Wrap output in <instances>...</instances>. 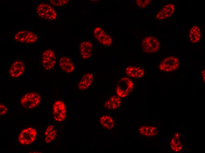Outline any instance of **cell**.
<instances>
[{"instance_id": "obj_19", "label": "cell", "mask_w": 205, "mask_h": 153, "mask_svg": "<svg viewBox=\"0 0 205 153\" xmlns=\"http://www.w3.org/2000/svg\"><path fill=\"white\" fill-rule=\"evenodd\" d=\"M189 36L190 41L192 43H196L199 41L201 37L199 28L196 26H193L190 30Z\"/></svg>"}, {"instance_id": "obj_8", "label": "cell", "mask_w": 205, "mask_h": 153, "mask_svg": "<svg viewBox=\"0 0 205 153\" xmlns=\"http://www.w3.org/2000/svg\"><path fill=\"white\" fill-rule=\"evenodd\" d=\"M179 65L178 59L176 57L170 56L164 58L160 64V70L164 72L173 71L178 69Z\"/></svg>"}, {"instance_id": "obj_11", "label": "cell", "mask_w": 205, "mask_h": 153, "mask_svg": "<svg viewBox=\"0 0 205 153\" xmlns=\"http://www.w3.org/2000/svg\"><path fill=\"white\" fill-rule=\"evenodd\" d=\"M175 10L174 5L171 4L165 5L156 15V18L162 20L167 18L173 13Z\"/></svg>"}, {"instance_id": "obj_5", "label": "cell", "mask_w": 205, "mask_h": 153, "mask_svg": "<svg viewBox=\"0 0 205 153\" xmlns=\"http://www.w3.org/2000/svg\"><path fill=\"white\" fill-rule=\"evenodd\" d=\"M14 39L15 41L20 42L31 44L37 41L38 36L36 33L31 31L22 30L15 34Z\"/></svg>"}, {"instance_id": "obj_23", "label": "cell", "mask_w": 205, "mask_h": 153, "mask_svg": "<svg viewBox=\"0 0 205 153\" xmlns=\"http://www.w3.org/2000/svg\"><path fill=\"white\" fill-rule=\"evenodd\" d=\"M105 32L103 29L99 27H97L95 28L93 31V35L97 39Z\"/></svg>"}, {"instance_id": "obj_25", "label": "cell", "mask_w": 205, "mask_h": 153, "mask_svg": "<svg viewBox=\"0 0 205 153\" xmlns=\"http://www.w3.org/2000/svg\"><path fill=\"white\" fill-rule=\"evenodd\" d=\"M151 0H136V4L138 6L144 8L147 6L151 2Z\"/></svg>"}, {"instance_id": "obj_13", "label": "cell", "mask_w": 205, "mask_h": 153, "mask_svg": "<svg viewBox=\"0 0 205 153\" xmlns=\"http://www.w3.org/2000/svg\"><path fill=\"white\" fill-rule=\"evenodd\" d=\"M59 64L61 69L65 72L70 73L73 72L75 68V66L68 57H62L59 60Z\"/></svg>"}, {"instance_id": "obj_4", "label": "cell", "mask_w": 205, "mask_h": 153, "mask_svg": "<svg viewBox=\"0 0 205 153\" xmlns=\"http://www.w3.org/2000/svg\"><path fill=\"white\" fill-rule=\"evenodd\" d=\"M141 47L145 53H155L160 49V43L159 40L155 37L148 36L145 37L143 40Z\"/></svg>"}, {"instance_id": "obj_21", "label": "cell", "mask_w": 205, "mask_h": 153, "mask_svg": "<svg viewBox=\"0 0 205 153\" xmlns=\"http://www.w3.org/2000/svg\"><path fill=\"white\" fill-rule=\"evenodd\" d=\"M97 40L101 44L106 46H110L112 43L111 37L105 33Z\"/></svg>"}, {"instance_id": "obj_22", "label": "cell", "mask_w": 205, "mask_h": 153, "mask_svg": "<svg viewBox=\"0 0 205 153\" xmlns=\"http://www.w3.org/2000/svg\"><path fill=\"white\" fill-rule=\"evenodd\" d=\"M57 133L56 131L53 129L46 135L44 140L45 142L48 143L53 141L55 138Z\"/></svg>"}, {"instance_id": "obj_15", "label": "cell", "mask_w": 205, "mask_h": 153, "mask_svg": "<svg viewBox=\"0 0 205 153\" xmlns=\"http://www.w3.org/2000/svg\"><path fill=\"white\" fill-rule=\"evenodd\" d=\"M125 72L131 77L139 79L144 75L145 71L143 69L140 67L130 66L125 69Z\"/></svg>"}, {"instance_id": "obj_26", "label": "cell", "mask_w": 205, "mask_h": 153, "mask_svg": "<svg viewBox=\"0 0 205 153\" xmlns=\"http://www.w3.org/2000/svg\"><path fill=\"white\" fill-rule=\"evenodd\" d=\"M7 112V108L4 104L0 103V114L3 115L6 114Z\"/></svg>"}, {"instance_id": "obj_16", "label": "cell", "mask_w": 205, "mask_h": 153, "mask_svg": "<svg viewBox=\"0 0 205 153\" xmlns=\"http://www.w3.org/2000/svg\"><path fill=\"white\" fill-rule=\"evenodd\" d=\"M93 77V75L90 73H87L84 75L78 83L79 89L83 91L88 88L92 84Z\"/></svg>"}, {"instance_id": "obj_1", "label": "cell", "mask_w": 205, "mask_h": 153, "mask_svg": "<svg viewBox=\"0 0 205 153\" xmlns=\"http://www.w3.org/2000/svg\"><path fill=\"white\" fill-rule=\"evenodd\" d=\"M133 87V81L128 78L123 77L118 82L116 86V92L120 98H125L131 92Z\"/></svg>"}, {"instance_id": "obj_10", "label": "cell", "mask_w": 205, "mask_h": 153, "mask_svg": "<svg viewBox=\"0 0 205 153\" xmlns=\"http://www.w3.org/2000/svg\"><path fill=\"white\" fill-rule=\"evenodd\" d=\"M25 70V65L24 62L20 60L14 61L11 65L9 70L10 76L14 78H17L21 76Z\"/></svg>"}, {"instance_id": "obj_7", "label": "cell", "mask_w": 205, "mask_h": 153, "mask_svg": "<svg viewBox=\"0 0 205 153\" xmlns=\"http://www.w3.org/2000/svg\"><path fill=\"white\" fill-rule=\"evenodd\" d=\"M42 65L44 69L49 70L52 69L56 61L55 52L50 49L44 50L42 53Z\"/></svg>"}, {"instance_id": "obj_28", "label": "cell", "mask_w": 205, "mask_h": 153, "mask_svg": "<svg viewBox=\"0 0 205 153\" xmlns=\"http://www.w3.org/2000/svg\"><path fill=\"white\" fill-rule=\"evenodd\" d=\"M201 74L202 77V79L204 82L205 81V70L204 69L201 71Z\"/></svg>"}, {"instance_id": "obj_12", "label": "cell", "mask_w": 205, "mask_h": 153, "mask_svg": "<svg viewBox=\"0 0 205 153\" xmlns=\"http://www.w3.org/2000/svg\"><path fill=\"white\" fill-rule=\"evenodd\" d=\"M92 45L90 42L87 41L82 42L80 46V51L82 58L86 59L92 56Z\"/></svg>"}, {"instance_id": "obj_20", "label": "cell", "mask_w": 205, "mask_h": 153, "mask_svg": "<svg viewBox=\"0 0 205 153\" xmlns=\"http://www.w3.org/2000/svg\"><path fill=\"white\" fill-rule=\"evenodd\" d=\"M101 125L107 129H112L115 126L114 120L110 116L108 115H102L100 119Z\"/></svg>"}, {"instance_id": "obj_3", "label": "cell", "mask_w": 205, "mask_h": 153, "mask_svg": "<svg viewBox=\"0 0 205 153\" xmlns=\"http://www.w3.org/2000/svg\"><path fill=\"white\" fill-rule=\"evenodd\" d=\"M41 97L37 92H31L24 94L20 99L22 106L27 109H32L37 107L40 103Z\"/></svg>"}, {"instance_id": "obj_14", "label": "cell", "mask_w": 205, "mask_h": 153, "mask_svg": "<svg viewBox=\"0 0 205 153\" xmlns=\"http://www.w3.org/2000/svg\"><path fill=\"white\" fill-rule=\"evenodd\" d=\"M138 131L141 135L146 137H154L158 133V130L156 127L148 125L141 126L139 128Z\"/></svg>"}, {"instance_id": "obj_2", "label": "cell", "mask_w": 205, "mask_h": 153, "mask_svg": "<svg viewBox=\"0 0 205 153\" xmlns=\"http://www.w3.org/2000/svg\"><path fill=\"white\" fill-rule=\"evenodd\" d=\"M36 12L42 19L52 21L55 19L57 14L55 10L50 5L45 3L39 4L36 8Z\"/></svg>"}, {"instance_id": "obj_24", "label": "cell", "mask_w": 205, "mask_h": 153, "mask_svg": "<svg viewBox=\"0 0 205 153\" xmlns=\"http://www.w3.org/2000/svg\"><path fill=\"white\" fill-rule=\"evenodd\" d=\"M69 1V0H50V3L55 6H61L66 4Z\"/></svg>"}, {"instance_id": "obj_6", "label": "cell", "mask_w": 205, "mask_h": 153, "mask_svg": "<svg viewBox=\"0 0 205 153\" xmlns=\"http://www.w3.org/2000/svg\"><path fill=\"white\" fill-rule=\"evenodd\" d=\"M37 135L36 129L28 127L23 129L19 134L18 139L19 142L24 145H28L34 142Z\"/></svg>"}, {"instance_id": "obj_18", "label": "cell", "mask_w": 205, "mask_h": 153, "mask_svg": "<svg viewBox=\"0 0 205 153\" xmlns=\"http://www.w3.org/2000/svg\"><path fill=\"white\" fill-rule=\"evenodd\" d=\"M121 101L119 97L113 96L110 97L104 103V107L109 109H116L120 107Z\"/></svg>"}, {"instance_id": "obj_9", "label": "cell", "mask_w": 205, "mask_h": 153, "mask_svg": "<svg viewBox=\"0 0 205 153\" xmlns=\"http://www.w3.org/2000/svg\"><path fill=\"white\" fill-rule=\"evenodd\" d=\"M53 116L56 121H63L67 116V110L64 103L61 100L56 101L53 106Z\"/></svg>"}, {"instance_id": "obj_27", "label": "cell", "mask_w": 205, "mask_h": 153, "mask_svg": "<svg viewBox=\"0 0 205 153\" xmlns=\"http://www.w3.org/2000/svg\"><path fill=\"white\" fill-rule=\"evenodd\" d=\"M53 128L54 127L53 125H50L49 126L46 130L44 133V135L46 136L53 130Z\"/></svg>"}, {"instance_id": "obj_17", "label": "cell", "mask_w": 205, "mask_h": 153, "mask_svg": "<svg viewBox=\"0 0 205 153\" xmlns=\"http://www.w3.org/2000/svg\"><path fill=\"white\" fill-rule=\"evenodd\" d=\"M170 147L173 151L178 152L182 149L183 145L178 133H175L171 139Z\"/></svg>"}]
</instances>
